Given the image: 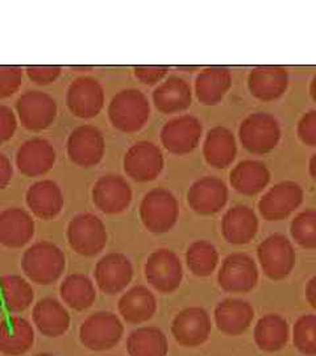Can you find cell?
Segmentation results:
<instances>
[{"mask_svg":"<svg viewBox=\"0 0 316 356\" xmlns=\"http://www.w3.org/2000/svg\"><path fill=\"white\" fill-rule=\"evenodd\" d=\"M228 201V188L223 179L206 176L197 179L188 191V204L201 216H214Z\"/></svg>","mask_w":316,"mask_h":356,"instance_id":"20","label":"cell"},{"mask_svg":"<svg viewBox=\"0 0 316 356\" xmlns=\"http://www.w3.org/2000/svg\"><path fill=\"white\" fill-rule=\"evenodd\" d=\"M145 277L157 292H176L183 280V267L178 254L167 248H160L145 263Z\"/></svg>","mask_w":316,"mask_h":356,"instance_id":"9","label":"cell"},{"mask_svg":"<svg viewBox=\"0 0 316 356\" xmlns=\"http://www.w3.org/2000/svg\"><path fill=\"white\" fill-rule=\"evenodd\" d=\"M26 73L33 83L38 86H48L61 76L63 67L57 65H32L26 67Z\"/></svg>","mask_w":316,"mask_h":356,"instance_id":"41","label":"cell"},{"mask_svg":"<svg viewBox=\"0 0 316 356\" xmlns=\"http://www.w3.org/2000/svg\"><path fill=\"white\" fill-rule=\"evenodd\" d=\"M60 294L63 302L76 312L89 309L97 300L94 282L82 273L69 275L60 286Z\"/></svg>","mask_w":316,"mask_h":356,"instance_id":"36","label":"cell"},{"mask_svg":"<svg viewBox=\"0 0 316 356\" xmlns=\"http://www.w3.org/2000/svg\"><path fill=\"white\" fill-rule=\"evenodd\" d=\"M35 300L31 284L17 275L0 276V306L17 314L28 310Z\"/></svg>","mask_w":316,"mask_h":356,"instance_id":"33","label":"cell"},{"mask_svg":"<svg viewBox=\"0 0 316 356\" xmlns=\"http://www.w3.org/2000/svg\"><path fill=\"white\" fill-rule=\"evenodd\" d=\"M94 277L98 288L108 296L122 293L133 279V267L126 254L111 252L97 263Z\"/></svg>","mask_w":316,"mask_h":356,"instance_id":"18","label":"cell"},{"mask_svg":"<svg viewBox=\"0 0 316 356\" xmlns=\"http://www.w3.org/2000/svg\"><path fill=\"white\" fill-rule=\"evenodd\" d=\"M306 298L307 302L316 310V276L307 282L306 286Z\"/></svg>","mask_w":316,"mask_h":356,"instance_id":"46","label":"cell"},{"mask_svg":"<svg viewBox=\"0 0 316 356\" xmlns=\"http://www.w3.org/2000/svg\"><path fill=\"white\" fill-rule=\"evenodd\" d=\"M35 343V330L23 317L13 316L0 321V353L7 356L26 354Z\"/></svg>","mask_w":316,"mask_h":356,"instance_id":"27","label":"cell"},{"mask_svg":"<svg viewBox=\"0 0 316 356\" xmlns=\"http://www.w3.org/2000/svg\"><path fill=\"white\" fill-rule=\"evenodd\" d=\"M57 113V102L40 90L26 91L16 101V116L22 126L31 132H41L51 127Z\"/></svg>","mask_w":316,"mask_h":356,"instance_id":"7","label":"cell"},{"mask_svg":"<svg viewBox=\"0 0 316 356\" xmlns=\"http://www.w3.org/2000/svg\"><path fill=\"white\" fill-rule=\"evenodd\" d=\"M219 286L227 293H249L258 282V268L249 254H232L217 273Z\"/></svg>","mask_w":316,"mask_h":356,"instance_id":"14","label":"cell"},{"mask_svg":"<svg viewBox=\"0 0 316 356\" xmlns=\"http://www.w3.org/2000/svg\"><path fill=\"white\" fill-rule=\"evenodd\" d=\"M126 351L129 356H166L169 353L167 338L158 327H140L129 334Z\"/></svg>","mask_w":316,"mask_h":356,"instance_id":"35","label":"cell"},{"mask_svg":"<svg viewBox=\"0 0 316 356\" xmlns=\"http://www.w3.org/2000/svg\"><path fill=\"white\" fill-rule=\"evenodd\" d=\"M108 119L120 132L133 134L147 124L151 116V103L138 89L119 91L108 104Z\"/></svg>","mask_w":316,"mask_h":356,"instance_id":"2","label":"cell"},{"mask_svg":"<svg viewBox=\"0 0 316 356\" xmlns=\"http://www.w3.org/2000/svg\"><path fill=\"white\" fill-rule=\"evenodd\" d=\"M239 138L242 147L254 154L272 152L281 139L278 120L267 113H254L241 122Z\"/></svg>","mask_w":316,"mask_h":356,"instance_id":"5","label":"cell"},{"mask_svg":"<svg viewBox=\"0 0 316 356\" xmlns=\"http://www.w3.org/2000/svg\"><path fill=\"white\" fill-rule=\"evenodd\" d=\"M135 76L139 79L141 83L145 85H156L164 79L169 67L163 65H139L135 66Z\"/></svg>","mask_w":316,"mask_h":356,"instance_id":"42","label":"cell"},{"mask_svg":"<svg viewBox=\"0 0 316 356\" xmlns=\"http://www.w3.org/2000/svg\"><path fill=\"white\" fill-rule=\"evenodd\" d=\"M35 236V220L20 207H8L0 213V244L7 248H23Z\"/></svg>","mask_w":316,"mask_h":356,"instance_id":"21","label":"cell"},{"mask_svg":"<svg viewBox=\"0 0 316 356\" xmlns=\"http://www.w3.org/2000/svg\"><path fill=\"white\" fill-rule=\"evenodd\" d=\"M289 325L278 314H266L258 319L254 327V342L260 350L266 353L282 350L289 342Z\"/></svg>","mask_w":316,"mask_h":356,"instance_id":"34","label":"cell"},{"mask_svg":"<svg viewBox=\"0 0 316 356\" xmlns=\"http://www.w3.org/2000/svg\"><path fill=\"white\" fill-rule=\"evenodd\" d=\"M211 318L203 307H188L173 319L172 334L179 346L195 348L206 343L211 334Z\"/></svg>","mask_w":316,"mask_h":356,"instance_id":"17","label":"cell"},{"mask_svg":"<svg viewBox=\"0 0 316 356\" xmlns=\"http://www.w3.org/2000/svg\"><path fill=\"white\" fill-rule=\"evenodd\" d=\"M57 153L51 141L33 138L24 141L16 152V166L26 177H41L56 164Z\"/></svg>","mask_w":316,"mask_h":356,"instance_id":"19","label":"cell"},{"mask_svg":"<svg viewBox=\"0 0 316 356\" xmlns=\"http://www.w3.org/2000/svg\"><path fill=\"white\" fill-rule=\"evenodd\" d=\"M232 188L244 195H256L265 189L270 172L264 163L245 160L235 166L229 175Z\"/></svg>","mask_w":316,"mask_h":356,"instance_id":"32","label":"cell"},{"mask_svg":"<svg viewBox=\"0 0 316 356\" xmlns=\"http://www.w3.org/2000/svg\"><path fill=\"white\" fill-rule=\"evenodd\" d=\"M117 310L126 323L141 325L154 317L157 312V300L147 286L138 285L120 297Z\"/></svg>","mask_w":316,"mask_h":356,"instance_id":"29","label":"cell"},{"mask_svg":"<svg viewBox=\"0 0 316 356\" xmlns=\"http://www.w3.org/2000/svg\"><path fill=\"white\" fill-rule=\"evenodd\" d=\"M23 85V69L19 66L0 65V99L15 95Z\"/></svg>","mask_w":316,"mask_h":356,"instance_id":"40","label":"cell"},{"mask_svg":"<svg viewBox=\"0 0 316 356\" xmlns=\"http://www.w3.org/2000/svg\"><path fill=\"white\" fill-rule=\"evenodd\" d=\"M201 120L192 115H181L166 122L161 129V143L172 154L183 156L191 153L202 139Z\"/></svg>","mask_w":316,"mask_h":356,"instance_id":"11","label":"cell"},{"mask_svg":"<svg viewBox=\"0 0 316 356\" xmlns=\"http://www.w3.org/2000/svg\"><path fill=\"white\" fill-rule=\"evenodd\" d=\"M297 132L303 144L316 147V110H311L301 118Z\"/></svg>","mask_w":316,"mask_h":356,"instance_id":"43","label":"cell"},{"mask_svg":"<svg viewBox=\"0 0 316 356\" xmlns=\"http://www.w3.org/2000/svg\"><path fill=\"white\" fill-rule=\"evenodd\" d=\"M217 329L227 335H241L248 330L254 318L253 306L240 298H226L220 301L214 312Z\"/></svg>","mask_w":316,"mask_h":356,"instance_id":"24","label":"cell"},{"mask_svg":"<svg viewBox=\"0 0 316 356\" xmlns=\"http://www.w3.org/2000/svg\"><path fill=\"white\" fill-rule=\"evenodd\" d=\"M124 326L120 318L110 312H98L85 319L79 329L81 343L91 351H107L120 343Z\"/></svg>","mask_w":316,"mask_h":356,"instance_id":"6","label":"cell"},{"mask_svg":"<svg viewBox=\"0 0 316 356\" xmlns=\"http://www.w3.org/2000/svg\"><path fill=\"white\" fill-rule=\"evenodd\" d=\"M13 166L11 160L4 154L0 153V191H4L13 181Z\"/></svg>","mask_w":316,"mask_h":356,"instance_id":"45","label":"cell"},{"mask_svg":"<svg viewBox=\"0 0 316 356\" xmlns=\"http://www.w3.org/2000/svg\"><path fill=\"white\" fill-rule=\"evenodd\" d=\"M66 268L63 250L54 243L44 241L32 244L22 259L26 277L38 285H51L61 279Z\"/></svg>","mask_w":316,"mask_h":356,"instance_id":"1","label":"cell"},{"mask_svg":"<svg viewBox=\"0 0 316 356\" xmlns=\"http://www.w3.org/2000/svg\"><path fill=\"white\" fill-rule=\"evenodd\" d=\"M303 189L294 181H283L266 191L258 202L260 214L265 220L286 219L303 202Z\"/></svg>","mask_w":316,"mask_h":356,"instance_id":"15","label":"cell"},{"mask_svg":"<svg viewBox=\"0 0 316 356\" xmlns=\"http://www.w3.org/2000/svg\"><path fill=\"white\" fill-rule=\"evenodd\" d=\"M232 85L231 72L222 66L202 70L195 79V94L198 101L206 106L222 102Z\"/></svg>","mask_w":316,"mask_h":356,"instance_id":"31","label":"cell"},{"mask_svg":"<svg viewBox=\"0 0 316 356\" xmlns=\"http://www.w3.org/2000/svg\"><path fill=\"white\" fill-rule=\"evenodd\" d=\"M291 236L306 250L316 248V210L308 209L299 213L291 222Z\"/></svg>","mask_w":316,"mask_h":356,"instance_id":"38","label":"cell"},{"mask_svg":"<svg viewBox=\"0 0 316 356\" xmlns=\"http://www.w3.org/2000/svg\"><path fill=\"white\" fill-rule=\"evenodd\" d=\"M17 129V116L8 106H0V144L11 140Z\"/></svg>","mask_w":316,"mask_h":356,"instance_id":"44","label":"cell"},{"mask_svg":"<svg viewBox=\"0 0 316 356\" xmlns=\"http://www.w3.org/2000/svg\"><path fill=\"white\" fill-rule=\"evenodd\" d=\"M179 216V204L172 191L157 188L148 191L140 204V219L152 234H165L173 229Z\"/></svg>","mask_w":316,"mask_h":356,"instance_id":"3","label":"cell"},{"mask_svg":"<svg viewBox=\"0 0 316 356\" xmlns=\"http://www.w3.org/2000/svg\"><path fill=\"white\" fill-rule=\"evenodd\" d=\"M310 94H311V98L314 99V102H316V74L311 81V85H310Z\"/></svg>","mask_w":316,"mask_h":356,"instance_id":"48","label":"cell"},{"mask_svg":"<svg viewBox=\"0 0 316 356\" xmlns=\"http://www.w3.org/2000/svg\"><path fill=\"white\" fill-rule=\"evenodd\" d=\"M26 202L31 213L36 218L51 220L60 216L65 200L61 188L54 181L41 179L28 188Z\"/></svg>","mask_w":316,"mask_h":356,"instance_id":"22","label":"cell"},{"mask_svg":"<svg viewBox=\"0 0 316 356\" xmlns=\"http://www.w3.org/2000/svg\"><path fill=\"white\" fill-rule=\"evenodd\" d=\"M70 248L81 256L94 257L104 250L108 234L99 216L83 213L74 216L66 231Z\"/></svg>","mask_w":316,"mask_h":356,"instance_id":"4","label":"cell"},{"mask_svg":"<svg viewBox=\"0 0 316 356\" xmlns=\"http://www.w3.org/2000/svg\"><path fill=\"white\" fill-rule=\"evenodd\" d=\"M156 108L165 115L186 111L192 103V90L189 82L181 76H169L153 91Z\"/></svg>","mask_w":316,"mask_h":356,"instance_id":"25","label":"cell"},{"mask_svg":"<svg viewBox=\"0 0 316 356\" xmlns=\"http://www.w3.org/2000/svg\"><path fill=\"white\" fill-rule=\"evenodd\" d=\"M92 202L95 207L107 214L116 216L126 211L132 204V189L126 179L117 175L101 176L92 186Z\"/></svg>","mask_w":316,"mask_h":356,"instance_id":"16","label":"cell"},{"mask_svg":"<svg viewBox=\"0 0 316 356\" xmlns=\"http://www.w3.org/2000/svg\"><path fill=\"white\" fill-rule=\"evenodd\" d=\"M219 263V252L213 243L197 241L190 244L186 251V264L197 277H207L215 272Z\"/></svg>","mask_w":316,"mask_h":356,"instance_id":"37","label":"cell"},{"mask_svg":"<svg viewBox=\"0 0 316 356\" xmlns=\"http://www.w3.org/2000/svg\"><path fill=\"white\" fill-rule=\"evenodd\" d=\"M257 256L266 277L279 281L286 279L295 267L297 254L290 241L281 234H273L260 243Z\"/></svg>","mask_w":316,"mask_h":356,"instance_id":"8","label":"cell"},{"mask_svg":"<svg viewBox=\"0 0 316 356\" xmlns=\"http://www.w3.org/2000/svg\"><path fill=\"white\" fill-rule=\"evenodd\" d=\"M66 151L70 161L81 168H92L103 160L106 141L101 129L83 124L74 128L67 138Z\"/></svg>","mask_w":316,"mask_h":356,"instance_id":"10","label":"cell"},{"mask_svg":"<svg viewBox=\"0 0 316 356\" xmlns=\"http://www.w3.org/2000/svg\"><path fill=\"white\" fill-rule=\"evenodd\" d=\"M310 175L316 181V153L310 159Z\"/></svg>","mask_w":316,"mask_h":356,"instance_id":"47","label":"cell"},{"mask_svg":"<svg viewBox=\"0 0 316 356\" xmlns=\"http://www.w3.org/2000/svg\"><path fill=\"white\" fill-rule=\"evenodd\" d=\"M35 356H53L51 354H38V355Z\"/></svg>","mask_w":316,"mask_h":356,"instance_id":"49","label":"cell"},{"mask_svg":"<svg viewBox=\"0 0 316 356\" xmlns=\"http://www.w3.org/2000/svg\"><path fill=\"white\" fill-rule=\"evenodd\" d=\"M295 348L306 356H316V316L306 314L297 319L292 330Z\"/></svg>","mask_w":316,"mask_h":356,"instance_id":"39","label":"cell"},{"mask_svg":"<svg viewBox=\"0 0 316 356\" xmlns=\"http://www.w3.org/2000/svg\"><path fill=\"white\" fill-rule=\"evenodd\" d=\"M236 153V139L228 128L217 126L207 132L203 144V156L208 165L224 169L233 163Z\"/></svg>","mask_w":316,"mask_h":356,"instance_id":"30","label":"cell"},{"mask_svg":"<svg viewBox=\"0 0 316 356\" xmlns=\"http://www.w3.org/2000/svg\"><path fill=\"white\" fill-rule=\"evenodd\" d=\"M258 231V218L248 206H233L222 219V234L231 244L242 245L252 242Z\"/></svg>","mask_w":316,"mask_h":356,"instance_id":"26","label":"cell"},{"mask_svg":"<svg viewBox=\"0 0 316 356\" xmlns=\"http://www.w3.org/2000/svg\"><path fill=\"white\" fill-rule=\"evenodd\" d=\"M163 151L152 141H138L126 151L124 172L138 182H149L158 177L164 169Z\"/></svg>","mask_w":316,"mask_h":356,"instance_id":"13","label":"cell"},{"mask_svg":"<svg viewBox=\"0 0 316 356\" xmlns=\"http://www.w3.org/2000/svg\"><path fill=\"white\" fill-rule=\"evenodd\" d=\"M106 102L101 82L92 76L74 79L66 92V104L70 113L79 119H92L101 114Z\"/></svg>","mask_w":316,"mask_h":356,"instance_id":"12","label":"cell"},{"mask_svg":"<svg viewBox=\"0 0 316 356\" xmlns=\"http://www.w3.org/2000/svg\"><path fill=\"white\" fill-rule=\"evenodd\" d=\"M32 318L40 334L48 338L63 337L70 327V314L56 298L40 300L33 306Z\"/></svg>","mask_w":316,"mask_h":356,"instance_id":"28","label":"cell"},{"mask_svg":"<svg viewBox=\"0 0 316 356\" xmlns=\"http://www.w3.org/2000/svg\"><path fill=\"white\" fill-rule=\"evenodd\" d=\"M289 86V73L283 66H258L248 78V88L254 98L272 102L281 98Z\"/></svg>","mask_w":316,"mask_h":356,"instance_id":"23","label":"cell"}]
</instances>
